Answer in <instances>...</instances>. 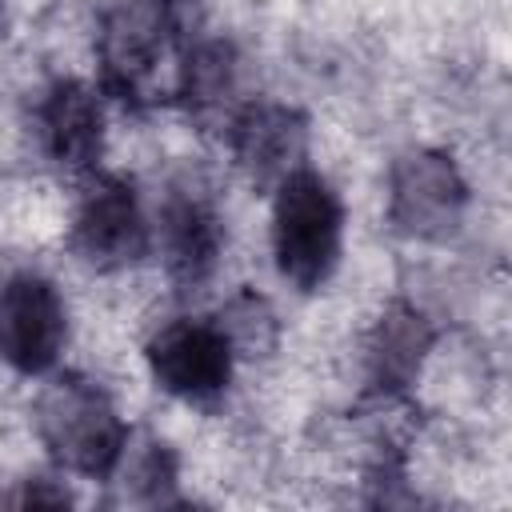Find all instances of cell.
<instances>
[{
    "instance_id": "6da1fadb",
    "label": "cell",
    "mask_w": 512,
    "mask_h": 512,
    "mask_svg": "<svg viewBox=\"0 0 512 512\" xmlns=\"http://www.w3.org/2000/svg\"><path fill=\"white\" fill-rule=\"evenodd\" d=\"M340 248H344V208L336 188L312 168L288 172L276 184V204H272V256L280 276L300 292H312L336 272Z\"/></svg>"
},
{
    "instance_id": "7a4b0ae2",
    "label": "cell",
    "mask_w": 512,
    "mask_h": 512,
    "mask_svg": "<svg viewBox=\"0 0 512 512\" xmlns=\"http://www.w3.org/2000/svg\"><path fill=\"white\" fill-rule=\"evenodd\" d=\"M36 432L60 468L92 476V480L112 476L128 444V428L112 396L100 384L80 380V376H60L56 384L40 392Z\"/></svg>"
},
{
    "instance_id": "3957f363",
    "label": "cell",
    "mask_w": 512,
    "mask_h": 512,
    "mask_svg": "<svg viewBox=\"0 0 512 512\" xmlns=\"http://www.w3.org/2000/svg\"><path fill=\"white\" fill-rule=\"evenodd\" d=\"M180 28V0H120L116 8H108L96 40L104 80L120 96H140Z\"/></svg>"
},
{
    "instance_id": "277c9868",
    "label": "cell",
    "mask_w": 512,
    "mask_h": 512,
    "mask_svg": "<svg viewBox=\"0 0 512 512\" xmlns=\"http://www.w3.org/2000/svg\"><path fill=\"white\" fill-rule=\"evenodd\" d=\"M468 184L460 168L432 148L404 152L388 172V216L412 240H444L460 228Z\"/></svg>"
},
{
    "instance_id": "5b68a950",
    "label": "cell",
    "mask_w": 512,
    "mask_h": 512,
    "mask_svg": "<svg viewBox=\"0 0 512 512\" xmlns=\"http://www.w3.org/2000/svg\"><path fill=\"white\" fill-rule=\"evenodd\" d=\"M144 360H148L152 380L168 396L188 400V404H208L224 396L232 380L236 348L228 332L212 320H172L148 340Z\"/></svg>"
},
{
    "instance_id": "8992f818",
    "label": "cell",
    "mask_w": 512,
    "mask_h": 512,
    "mask_svg": "<svg viewBox=\"0 0 512 512\" xmlns=\"http://www.w3.org/2000/svg\"><path fill=\"white\" fill-rule=\"evenodd\" d=\"M152 248L140 196L120 176H96L72 212V252L92 268H128Z\"/></svg>"
},
{
    "instance_id": "52a82bcc",
    "label": "cell",
    "mask_w": 512,
    "mask_h": 512,
    "mask_svg": "<svg viewBox=\"0 0 512 512\" xmlns=\"http://www.w3.org/2000/svg\"><path fill=\"white\" fill-rule=\"evenodd\" d=\"M68 340V312L52 280L16 272L0 288V360L16 372L40 376L60 360Z\"/></svg>"
},
{
    "instance_id": "ba28073f",
    "label": "cell",
    "mask_w": 512,
    "mask_h": 512,
    "mask_svg": "<svg viewBox=\"0 0 512 512\" xmlns=\"http://www.w3.org/2000/svg\"><path fill=\"white\" fill-rule=\"evenodd\" d=\"M152 240H160V256H164L168 276L180 288H200L220 264L224 220H220V212L204 188L176 184L160 204V220H156Z\"/></svg>"
},
{
    "instance_id": "9c48e42d",
    "label": "cell",
    "mask_w": 512,
    "mask_h": 512,
    "mask_svg": "<svg viewBox=\"0 0 512 512\" xmlns=\"http://www.w3.org/2000/svg\"><path fill=\"white\" fill-rule=\"evenodd\" d=\"M36 132L56 168L88 172L104 144V112L96 92L80 80H56L36 108Z\"/></svg>"
},
{
    "instance_id": "30bf717a",
    "label": "cell",
    "mask_w": 512,
    "mask_h": 512,
    "mask_svg": "<svg viewBox=\"0 0 512 512\" xmlns=\"http://www.w3.org/2000/svg\"><path fill=\"white\" fill-rule=\"evenodd\" d=\"M304 144H308V124L296 108L284 104H248L244 112L232 116V152L240 168L268 184L284 180L288 172L304 168Z\"/></svg>"
},
{
    "instance_id": "8fae6325",
    "label": "cell",
    "mask_w": 512,
    "mask_h": 512,
    "mask_svg": "<svg viewBox=\"0 0 512 512\" xmlns=\"http://www.w3.org/2000/svg\"><path fill=\"white\" fill-rule=\"evenodd\" d=\"M432 344V332H428V320L416 312V308H388L372 332V344H368V372L380 388H408L412 376L420 372L424 364V352Z\"/></svg>"
},
{
    "instance_id": "7c38bea8",
    "label": "cell",
    "mask_w": 512,
    "mask_h": 512,
    "mask_svg": "<svg viewBox=\"0 0 512 512\" xmlns=\"http://www.w3.org/2000/svg\"><path fill=\"white\" fill-rule=\"evenodd\" d=\"M180 88H184L192 108L220 112L224 100L236 92V56H232V48L220 44V40L192 48L184 56V68H180Z\"/></svg>"
},
{
    "instance_id": "4fadbf2b",
    "label": "cell",
    "mask_w": 512,
    "mask_h": 512,
    "mask_svg": "<svg viewBox=\"0 0 512 512\" xmlns=\"http://www.w3.org/2000/svg\"><path fill=\"white\" fill-rule=\"evenodd\" d=\"M112 472H124V480H132L136 500H168V488L176 480V460L160 440H144L140 448H132V436H128Z\"/></svg>"
}]
</instances>
